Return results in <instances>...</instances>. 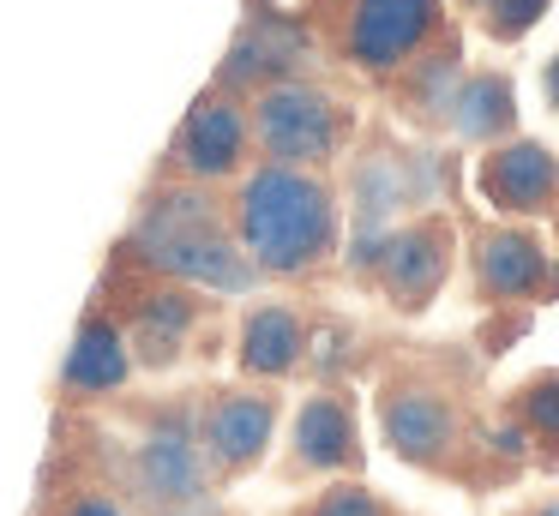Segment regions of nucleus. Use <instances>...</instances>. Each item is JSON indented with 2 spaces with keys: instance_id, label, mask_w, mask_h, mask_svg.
Returning <instances> with one entry per match:
<instances>
[{
  "instance_id": "3",
  "label": "nucleus",
  "mask_w": 559,
  "mask_h": 516,
  "mask_svg": "<svg viewBox=\"0 0 559 516\" xmlns=\"http://www.w3.org/2000/svg\"><path fill=\"white\" fill-rule=\"evenodd\" d=\"M121 252L139 271L205 288V295H253L265 283L229 228V199H217L211 187H193V180H157L139 204Z\"/></svg>"
},
{
  "instance_id": "6",
  "label": "nucleus",
  "mask_w": 559,
  "mask_h": 516,
  "mask_svg": "<svg viewBox=\"0 0 559 516\" xmlns=\"http://www.w3.org/2000/svg\"><path fill=\"white\" fill-rule=\"evenodd\" d=\"M277 415L283 396L265 391V384H217L193 403L199 420V451H205V468L217 487L253 475L271 456V439H277Z\"/></svg>"
},
{
  "instance_id": "9",
  "label": "nucleus",
  "mask_w": 559,
  "mask_h": 516,
  "mask_svg": "<svg viewBox=\"0 0 559 516\" xmlns=\"http://www.w3.org/2000/svg\"><path fill=\"white\" fill-rule=\"evenodd\" d=\"M451 247L457 240H451L445 216H415V223L379 235L367 271L379 276V288H385V300L397 312H421V307H433V295L451 276Z\"/></svg>"
},
{
  "instance_id": "21",
  "label": "nucleus",
  "mask_w": 559,
  "mask_h": 516,
  "mask_svg": "<svg viewBox=\"0 0 559 516\" xmlns=\"http://www.w3.org/2000/svg\"><path fill=\"white\" fill-rule=\"evenodd\" d=\"M542 84H547V103H554V108H559V55H554V60H547V79H542Z\"/></svg>"
},
{
  "instance_id": "13",
  "label": "nucleus",
  "mask_w": 559,
  "mask_h": 516,
  "mask_svg": "<svg viewBox=\"0 0 559 516\" xmlns=\"http://www.w3.org/2000/svg\"><path fill=\"white\" fill-rule=\"evenodd\" d=\"M307 348H313V331L289 300H253L235 324V372L253 384H277L301 372Z\"/></svg>"
},
{
  "instance_id": "2",
  "label": "nucleus",
  "mask_w": 559,
  "mask_h": 516,
  "mask_svg": "<svg viewBox=\"0 0 559 516\" xmlns=\"http://www.w3.org/2000/svg\"><path fill=\"white\" fill-rule=\"evenodd\" d=\"M229 228L247 264L271 283H307L337 259L343 204L325 175L253 163L229 192Z\"/></svg>"
},
{
  "instance_id": "18",
  "label": "nucleus",
  "mask_w": 559,
  "mask_h": 516,
  "mask_svg": "<svg viewBox=\"0 0 559 516\" xmlns=\"http://www.w3.org/2000/svg\"><path fill=\"white\" fill-rule=\"evenodd\" d=\"M295 516H397V511H391L373 487H361V480H331V487L313 492Z\"/></svg>"
},
{
  "instance_id": "7",
  "label": "nucleus",
  "mask_w": 559,
  "mask_h": 516,
  "mask_svg": "<svg viewBox=\"0 0 559 516\" xmlns=\"http://www.w3.org/2000/svg\"><path fill=\"white\" fill-rule=\"evenodd\" d=\"M253 168V132H247V103L223 84L193 96L187 120L169 139V180H193V187H223Z\"/></svg>"
},
{
  "instance_id": "4",
  "label": "nucleus",
  "mask_w": 559,
  "mask_h": 516,
  "mask_svg": "<svg viewBox=\"0 0 559 516\" xmlns=\"http://www.w3.org/2000/svg\"><path fill=\"white\" fill-rule=\"evenodd\" d=\"M97 300L115 312V324H121V336H127V355H133L139 372L181 367V360L199 348L205 324H211L205 288H187V283H169V276L139 271L127 252L109 264Z\"/></svg>"
},
{
  "instance_id": "12",
  "label": "nucleus",
  "mask_w": 559,
  "mask_h": 516,
  "mask_svg": "<svg viewBox=\"0 0 559 516\" xmlns=\"http://www.w3.org/2000/svg\"><path fill=\"white\" fill-rule=\"evenodd\" d=\"M127 379H133L127 336H121V324H115V312L97 300V307L79 319L73 348H67V360H61V403H67V408L103 403V396L127 391Z\"/></svg>"
},
{
  "instance_id": "20",
  "label": "nucleus",
  "mask_w": 559,
  "mask_h": 516,
  "mask_svg": "<svg viewBox=\"0 0 559 516\" xmlns=\"http://www.w3.org/2000/svg\"><path fill=\"white\" fill-rule=\"evenodd\" d=\"M542 12H547V0H481V24H487V36H499V43H518Z\"/></svg>"
},
{
  "instance_id": "14",
  "label": "nucleus",
  "mask_w": 559,
  "mask_h": 516,
  "mask_svg": "<svg viewBox=\"0 0 559 516\" xmlns=\"http://www.w3.org/2000/svg\"><path fill=\"white\" fill-rule=\"evenodd\" d=\"M481 192L506 216H542L559 199V156L535 139H506L481 156Z\"/></svg>"
},
{
  "instance_id": "8",
  "label": "nucleus",
  "mask_w": 559,
  "mask_h": 516,
  "mask_svg": "<svg viewBox=\"0 0 559 516\" xmlns=\"http://www.w3.org/2000/svg\"><path fill=\"white\" fill-rule=\"evenodd\" d=\"M379 427L385 444L415 468H451V456L463 451V415L439 384L397 379L379 391Z\"/></svg>"
},
{
  "instance_id": "10",
  "label": "nucleus",
  "mask_w": 559,
  "mask_h": 516,
  "mask_svg": "<svg viewBox=\"0 0 559 516\" xmlns=\"http://www.w3.org/2000/svg\"><path fill=\"white\" fill-rule=\"evenodd\" d=\"M439 24V0H349L343 19V55L361 72L409 67Z\"/></svg>"
},
{
  "instance_id": "17",
  "label": "nucleus",
  "mask_w": 559,
  "mask_h": 516,
  "mask_svg": "<svg viewBox=\"0 0 559 516\" xmlns=\"http://www.w3.org/2000/svg\"><path fill=\"white\" fill-rule=\"evenodd\" d=\"M518 427L535 444H559V372H542L518 391Z\"/></svg>"
},
{
  "instance_id": "19",
  "label": "nucleus",
  "mask_w": 559,
  "mask_h": 516,
  "mask_svg": "<svg viewBox=\"0 0 559 516\" xmlns=\"http://www.w3.org/2000/svg\"><path fill=\"white\" fill-rule=\"evenodd\" d=\"M49 516H139L109 480H73L67 492H55Z\"/></svg>"
},
{
  "instance_id": "11",
  "label": "nucleus",
  "mask_w": 559,
  "mask_h": 516,
  "mask_svg": "<svg viewBox=\"0 0 559 516\" xmlns=\"http://www.w3.org/2000/svg\"><path fill=\"white\" fill-rule=\"evenodd\" d=\"M361 427H355V396L349 391H313L295 408L289 427V475H355L361 468Z\"/></svg>"
},
{
  "instance_id": "22",
  "label": "nucleus",
  "mask_w": 559,
  "mask_h": 516,
  "mask_svg": "<svg viewBox=\"0 0 559 516\" xmlns=\"http://www.w3.org/2000/svg\"><path fill=\"white\" fill-rule=\"evenodd\" d=\"M542 516H559V511H542Z\"/></svg>"
},
{
  "instance_id": "16",
  "label": "nucleus",
  "mask_w": 559,
  "mask_h": 516,
  "mask_svg": "<svg viewBox=\"0 0 559 516\" xmlns=\"http://www.w3.org/2000/svg\"><path fill=\"white\" fill-rule=\"evenodd\" d=\"M451 120H457L463 139L475 144H499L511 139V127H518V96H511V79H499V72H475V79L457 84V103H451Z\"/></svg>"
},
{
  "instance_id": "5",
  "label": "nucleus",
  "mask_w": 559,
  "mask_h": 516,
  "mask_svg": "<svg viewBox=\"0 0 559 516\" xmlns=\"http://www.w3.org/2000/svg\"><path fill=\"white\" fill-rule=\"evenodd\" d=\"M247 132H253L259 163L319 175L325 163L343 156V144H349V132H355V115H349V103H337L331 91H319V84H307V79H289V84H271V91L253 96Z\"/></svg>"
},
{
  "instance_id": "15",
  "label": "nucleus",
  "mask_w": 559,
  "mask_h": 516,
  "mask_svg": "<svg viewBox=\"0 0 559 516\" xmlns=\"http://www.w3.org/2000/svg\"><path fill=\"white\" fill-rule=\"evenodd\" d=\"M554 276L547 247L530 228H487L475 235V288L487 300H535Z\"/></svg>"
},
{
  "instance_id": "1",
  "label": "nucleus",
  "mask_w": 559,
  "mask_h": 516,
  "mask_svg": "<svg viewBox=\"0 0 559 516\" xmlns=\"http://www.w3.org/2000/svg\"><path fill=\"white\" fill-rule=\"evenodd\" d=\"M91 456L103 480L133 504L139 516H211L217 480L199 451L193 396L187 403H127L121 415L91 420Z\"/></svg>"
}]
</instances>
